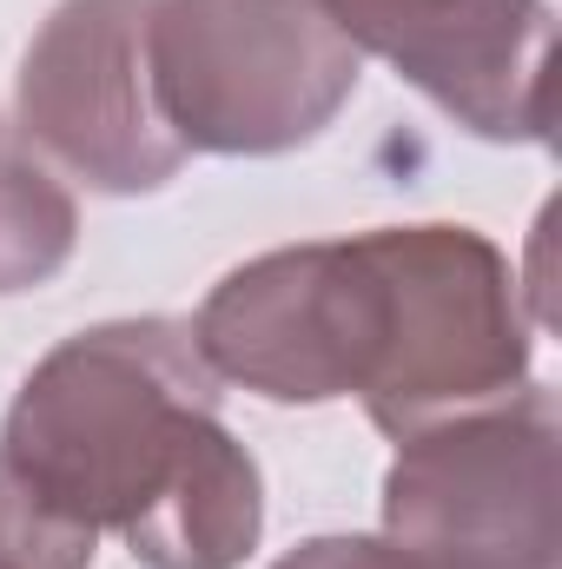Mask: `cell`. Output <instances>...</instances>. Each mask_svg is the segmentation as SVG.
<instances>
[{
  "instance_id": "obj_1",
  "label": "cell",
  "mask_w": 562,
  "mask_h": 569,
  "mask_svg": "<svg viewBox=\"0 0 562 569\" xmlns=\"http://www.w3.org/2000/svg\"><path fill=\"white\" fill-rule=\"evenodd\" d=\"M192 345L219 385H245L265 405L358 398L404 443L516 398L536 325L516 266L476 226L436 219L245 259L205 291Z\"/></svg>"
},
{
  "instance_id": "obj_2",
  "label": "cell",
  "mask_w": 562,
  "mask_h": 569,
  "mask_svg": "<svg viewBox=\"0 0 562 569\" xmlns=\"http://www.w3.org/2000/svg\"><path fill=\"white\" fill-rule=\"evenodd\" d=\"M0 457L140 569H239L265 537V477L219 425V371L179 318H113L53 345Z\"/></svg>"
},
{
  "instance_id": "obj_3",
  "label": "cell",
  "mask_w": 562,
  "mask_h": 569,
  "mask_svg": "<svg viewBox=\"0 0 562 569\" xmlns=\"http://www.w3.org/2000/svg\"><path fill=\"white\" fill-rule=\"evenodd\" d=\"M145 67L185 152L272 159L351 107L364 53L318 0H152Z\"/></svg>"
},
{
  "instance_id": "obj_4",
  "label": "cell",
  "mask_w": 562,
  "mask_h": 569,
  "mask_svg": "<svg viewBox=\"0 0 562 569\" xmlns=\"http://www.w3.org/2000/svg\"><path fill=\"white\" fill-rule=\"evenodd\" d=\"M384 537L418 569H562V405L523 385L443 418L384 470Z\"/></svg>"
},
{
  "instance_id": "obj_5",
  "label": "cell",
  "mask_w": 562,
  "mask_h": 569,
  "mask_svg": "<svg viewBox=\"0 0 562 569\" xmlns=\"http://www.w3.org/2000/svg\"><path fill=\"white\" fill-rule=\"evenodd\" d=\"M152 0H60L20 60V133L107 199H140L179 179L185 146L165 127L145 67Z\"/></svg>"
},
{
  "instance_id": "obj_6",
  "label": "cell",
  "mask_w": 562,
  "mask_h": 569,
  "mask_svg": "<svg viewBox=\"0 0 562 569\" xmlns=\"http://www.w3.org/2000/svg\"><path fill=\"white\" fill-rule=\"evenodd\" d=\"M436 113L496 146H550V0H318Z\"/></svg>"
},
{
  "instance_id": "obj_7",
  "label": "cell",
  "mask_w": 562,
  "mask_h": 569,
  "mask_svg": "<svg viewBox=\"0 0 562 569\" xmlns=\"http://www.w3.org/2000/svg\"><path fill=\"white\" fill-rule=\"evenodd\" d=\"M80 246V206L60 172L27 146L20 127L0 120V298L40 291L67 272Z\"/></svg>"
},
{
  "instance_id": "obj_8",
  "label": "cell",
  "mask_w": 562,
  "mask_h": 569,
  "mask_svg": "<svg viewBox=\"0 0 562 569\" xmlns=\"http://www.w3.org/2000/svg\"><path fill=\"white\" fill-rule=\"evenodd\" d=\"M100 530L67 517L0 457V569H93Z\"/></svg>"
},
{
  "instance_id": "obj_9",
  "label": "cell",
  "mask_w": 562,
  "mask_h": 569,
  "mask_svg": "<svg viewBox=\"0 0 562 569\" xmlns=\"http://www.w3.org/2000/svg\"><path fill=\"white\" fill-rule=\"evenodd\" d=\"M272 569H418L391 537H311L284 550Z\"/></svg>"
}]
</instances>
